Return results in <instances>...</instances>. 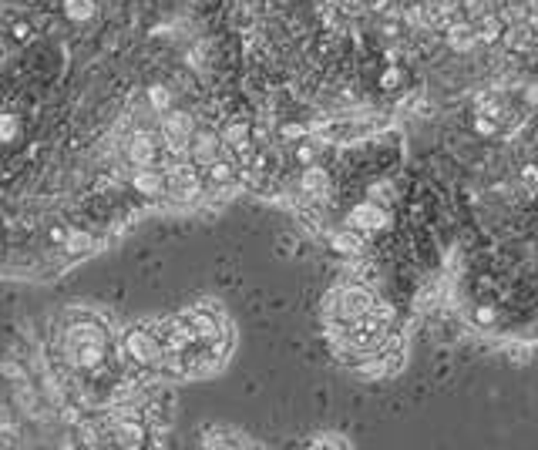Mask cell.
Returning a JSON list of instances; mask_svg holds the SVG:
<instances>
[{
    "label": "cell",
    "mask_w": 538,
    "mask_h": 450,
    "mask_svg": "<svg viewBox=\"0 0 538 450\" xmlns=\"http://www.w3.org/2000/svg\"><path fill=\"white\" fill-rule=\"evenodd\" d=\"M91 245H95V239H91L88 232H81V228H71V232H64V249H68L71 256L91 252Z\"/></svg>",
    "instance_id": "4fadbf2b"
},
{
    "label": "cell",
    "mask_w": 538,
    "mask_h": 450,
    "mask_svg": "<svg viewBox=\"0 0 538 450\" xmlns=\"http://www.w3.org/2000/svg\"><path fill=\"white\" fill-rule=\"evenodd\" d=\"M475 40H478V31H475L471 24H454V27L447 31V44H451L454 51H468V47H475Z\"/></svg>",
    "instance_id": "52a82bcc"
},
{
    "label": "cell",
    "mask_w": 538,
    "mask_h": 450,
    "mask_svg": "<svg viewBox=\"0 0 538 450\" xmlns=\"http://www.w3.org/2000/svg\"><path fill=\"white\" fill-rule=\"evenodd\" d=\"M495 316H498V313H495V306H488V302H481L478 309H475V319H478L481 326H491Z\"/></svg>",
    "instance_id": "cb8c5ba5"
},
{
    "label": "cell",
    "mask_w": 538,
    "mask_h": 450,
    "mask_svg": "<svg viewBox=\"0 0 538 450\" xmlns=\"http://www.w3.org/2000/svg\"><path fill=\"white\" fill-rule=\"evenodd\" d=\"M148 104H152L155 111H169L172 108V91L162 88V84H152L148 88Z\"/></svg>",
    "instance_id": "2e32d148"
},
{
    "label": "cell",
    "mask_w": 538,
    "mask_h": 450,
    "mask_svg": "<svg viewBox=\"0 0 538 450\" xmlns=\"http://www.w3.org/2000/svg\"><path fill=\"white\" fill-rule=\"evenodd\" d=\"M115 427H118V433H121L125 444H141V437H145V427H141L138 420H128V417H121Z\"/></svg>",
    "instance_id": "9a60e30c"
},
{
    "label": "cell",
    "mask_w": 538,
    "mask_h": 450,
    "mask_svg": "<svg viewBox=\"0 0 538 450\" xmlns=\"http://www.w3.org/2000/svg\"><path fill=\"white\" fill-rule=\"evenodd\" d=\"M370 319L381 326V323H390L394 319V309L390 306H384V302H374V309H370Z\"/></svg>",
    "instance_id": "7402d4cb"
},
{
    "label": "cell",
    "mask_w": 538,
    "mask_h": 450,
    "mask_svg": "<svg viewBox=\"0 0 538 450\" xmlns=\"http://www.w3.org/2000/svg\"><path fill=\"white\" fill-rule=\"evenodd\" d=\"M501 38V20L498 17H484L478 24V40H488V44H491V40H498Z\"/></svg>",
    "instance_id": "d6986e66"
},
{
    "label": "cell",
    "mask_w": 538,
    "mask_h": 450,
    "mask_svg": "<svg viewBox=\"0 0 538 450\" xmlns=\"http://www.w3.org/2000/svg\"><path fill=\"white\" fill-rule=\"evenodd\" d=\"M162 132H165V138H169V145L178 151L182 145H185V141H189V134H192V118H189L185 111L165 114V125H162Z\"/></svg>",
    "instance_id": "7a4b0ae2"
},
{
    "label": "cell",
    "mask_w": 538,
    "mask_h": 450,
    "mask_svg": "<svg viewBox=\"0 0 538 450\" xmlns=\"http://www.w3.org/2000/svg\"><path fill=\"white\" fill-rule=\"evenodd\" d=\"M313 158H316V148H313V145H307V141L296 145V162H300V165H313Z\"/></svg>",
    "instance_id": "484cf974"
},
{
    "label": "cell",
    "mask_w": 538,
    "mask_h": 450,
    "mask_svg": "<svg viewBox=\"0 0 538 450\" xmlns=\"http://www.w3.org/2000/svg\"><path fill=\"white\" fill-rule=\"evenodd\" d=\"M17 132H20L17 118H14V114H0V141H14Z\"/></svg>",
    "instance_id": "ffe728a7"
},
{
    "label": "cell",
    "mask_w": 538,
    "mask_h": 450,
    "mask_svg": "<svg viewBox=\"0 0 538 450\" xmlns=\"http://www.w3.org/2000/svg\"><path fill=\"white\" fill-rule=\"evenodd\" d=\"M279 138H286V141H300V138H303V125H293V121L283 125V128H279Z\"/></svg>",
    "instance_id": "4316f807"
},
{
    "label": "cell",
    "mask_w": 538,
    "mask_h": 450,
    "mask_svg": "<svg viewBox=\"0 0 538 450\" xmlns=\"http://www.w3.org/2000/svg\"><path fill=\"white\" fill-rule=\"evenodd\" d=\"M333 249L344 252V256H350V252H360V249H364V239H360V232L350 225L346 232H337V235H333Z\"/></svg>",
    "instance_id": "30bf717a"
},
{
    "label": "cell",
    "mask_w": 538,
    "mask_h": 450,
    "mask_svg": "<svg viewBox=\"0 0 538 450\" xmlns=\"http://www.w3.org/2000/svg\"><path fill=\"white\" fill-rule=\"evenodd\" d=\"M397 81H401V71H397V68H390V71H387V75L381 77V84H384V88H394Z\"/></svg>",
    "instance_id": "f546056e"
},
{
    "label": "cell",
    "mask_w": 538,
    "mask_h": 450,
    "mask_svg": "<svg viewBox=\"0 0 538 450\" xmlns=\"http://www.w3.org/2000/svg\"><path fill=\"white\" fill-rule=\"evenodd\" d=\"M71 357H75L77 366H84V370H95L101 357H105V346L101 343H81V346H71Z\"/></svg>",
    "instance_id": "8992f818"
},
{
    "label": "cell",
    "mask_w": 538,
    "mask_h": 450,
    "mask_svg": "<svg viewBox=\"0 0 538 450\" xmlns=\"http://www.w3.org/2000/svg\"><path fill=\"white\" fill-rule=\"evenodd\" d=\"M31 34H34L31 24H14V38L17 40H31Z\"/></svg>",
    "instance_id": "f1b7e54d"
},
{
    "label": "cell",
    "mask_w": 538,
    "mask_h": 450,
    "mask_svg": "<svg viewBox=\"0 0 538 450\" xmlns=\"http://www.w3.org/2000/svg\"><path fill=\"white\" fill-rule=\"evenodd\" d=\"M81 343H101L105 346V333L91 326V323H81V326H71L68 333V346H81Z\"/></svg>",
    "instance_id": "ba28073f"
},
{
    "label": "cell",
    "mask_w": 538,
    "mask_h": 450,
    "mask_svg": "<svg viewBox=\"0 0 538 450\" xmlns=\"http://www.w3.org/2000/svg\"><path fill=\"white\" fill-rule=\"evenodd\" d=\"M125 350H128V357H134L138 363H155V359L162 357V346H158V339H155L148 329H132V333L125 336Z\"/></svg>",
    "instance_id": "6da1fadb"
},
{
    "label": "cell",
    "mask_w": 538,
    "mask_h": 450,
    "mask_svg": "<svg viewBox=\"0 0 538 450\" xmlns=\"http://www.w3.org/2000/svg\"><path fill=\"white\" fill-rule=\"evenodd\" d=\"M209 178H212V182H229V178H232V165H229V162H219V158H215V162L209 165Z\"/></svg>",
    "instance_id": "44dd1931"
},
{
    "label": "cell",
    "mask_w": 538,
    "mask_h": 450,
    "mask_svg": "<svg viewBox=\"0 0 538 450\" xmlns=\"http://www.w3.org/2000/svg\"><path fill=\"white\" fill-rule=\"evenodd\" d=\"M340 300H344L340 313H344L346 319L367 316V313L374 309V300H370V293H367V289H344V293H340Z\"/></svg>",
    "instance_id": "5b68a950"
},
{
    "label": "cell",
    "mask_w": 538,
    "mask_h": 450,
    "mask_svg": "<svg viewBox=\"0 0 538 450\" xmlns=\"http://www.w3.org/2000/svg\"><path fill=\"white\" fill-rule=\"evenodd\" d=\"M215 148H219V141H215L212 134H199L195 145H192L195 165H212V162H215Z\"/></svg>",
    "instance_id": "9c48e42d"
},
{
    "label": "cell",
    "mask_w": 538,
    "mask_h": 450,
    "mask_svg": "<svg viewBox=\"0 0 538 450\" xmlns=\"http://www.w3.org/2000/svg\"><path fill=\"white\" fill-rule=\"evenodd\" d=\"M95 0H64V14L68 20H77V24H84V20L95 17Z\"/></svg>",
    "instance_id": "8fae6325"
},
{
    "label": "cell",
    "mask_w": 538,
    "mask_h": 450,
    "mask_svg": "<svg viewBox=\"0 0 538 450\" xmlns=\"http://www.w3.org/2000/svg\"><path fill=\"white\" fill-rule=\"evenodd\" d=\"M521 185L528 188V192H535L538 188V165H525V169H521Z\"/></svg>",
    "instance_id": "603a6c76"
},
{
    "label": "cell",
    "mask_w": 538,
    "mask_h": 450,
    "mask_svg": "<svg viewBox=\"0 0 538 450\" xmlns=\"http://www.w3.org/2000/svg\"><path fill=\"white\" fill-rule=\"evenodd\" d=\"M384 34L387 38H397V24H384Z\"/></svg>",
    "instance_id": "4dcf8cb0"
},
{
    "label": "cell",
    "mask_w": 538,
    "mask_h": 450,
    "mask_svg": "<svg viewBox=\"0 0 538 450\" xmlns=\"http://www.w3.org/2000/svg\"><path fill=\"white\" fill-rule=\"evenodd\" d=\"M475 132L478 134H495L498 132V125H495V118L488 121V114H478V118H475Z\"/></svg>",
    "instance_id": "d4e9b609"
},
{
    "label": "cell",
    "mask_w": 538,
    "mask_h": 450,
    "mask_svg": "<svg viewBox=\"0 0 538 450\" xmlns=\"http://www.w3.org/2000/svg\"><path fill=\"white\" fill-rule=\"evenodd\" d=\"M300 185L307 188V192H320V188H327V171H323V169H313V165H307L303 178H300Z\"/></svg>",
    "instance_id": "e0dca14e"
},
{
    "label": "cell",
    "mask_w": 538,
    "mask_h": 450,
    "mask_svg": "<svg viewBox=\"0 0 538 450\" xmlns=\"http://www.w3.org/2000/svg\"><path fill=\"white\" fill-rule=\"evenodd\" d=\"M521 98H525V104H532V108H538V84H528Z\"/></svg>",
    "instance_id": "83f0119b"
},
{
    "label": "cell",
    "mask_w": 538,
    "mask_h": 450,
    "mask_svg": "<svg viewBox=\"0 0 538 450\" xmlns=\"http://www.w3.org/2000/svg\"><path fill=\"white\" fill-rule=\"evenodd\" d=\"M128 162H132L134 169H148L155 162V141L148 132L132 134V141H128Z\"/></svg>",
    "instance_id": "3957f363"
},
{
    "label": "cell",
    "mask_w": 538,
    "mask_h": 450,
    "mask_svg": "<svg viewBox=\"0 0 538 450\" xmlns=\"http://www.w3.org/2000/svg\"><path fill=\"white\" fill-rule=\"evenodd\" d=\"M249 138V125L246 121H232V125H226V132H222V141L226 145H239V141H246Z\"/></svg>",
    "instance_id": "ac0fdd59"
},
{
    "label": "cell",
    "mask_w": 538,
    "mask_h": 450,
    "mask_svg": "<svg viewBox=\"0 0 538 450\" xmlns=\"http://www.w3.org/2000/svg\"><path fill=\"white\" fill-rule=\"evenodd\" d=\"M162 185H165V178H162L158 171L141 169L138 175H134V188H138L141 195H158V192H162Z\"/></svg>",
    "instance_id": "7c38bea8"
},
{
    "label": "cell",
    "mask_w": 538,
    "mask_h": 450,
    "mask_svg": "<svg viewBox=\"0 0 538 450\" xmlns=\"http://www.w3.org/2000/svg\"><path fill=\"white\" fill-rule=\"evenodd\" d=\"M387 222H390L387 212L377 208L374 202H360V205L350 212V225H353V228H384Z\"/></svg>",
    "instance_id": "277c9868"
},
{
    "label": "cell",
    "mask_w": 538,
    "mask_h": 450,
    "mask_svg": "<svg viewBox=\"0 0 538 450\" xmlns=\"http://www.w3.org/2000/svg\"><path fill=\"white\" fill-rule=\"evenodd\" d=\"M189 323H192L195 336H202V339H215V336H219V323H215V316H209V313H192V316H189Z\"/></svg>",
    "instance_id": "5bb4252c"
}]
</instances>
